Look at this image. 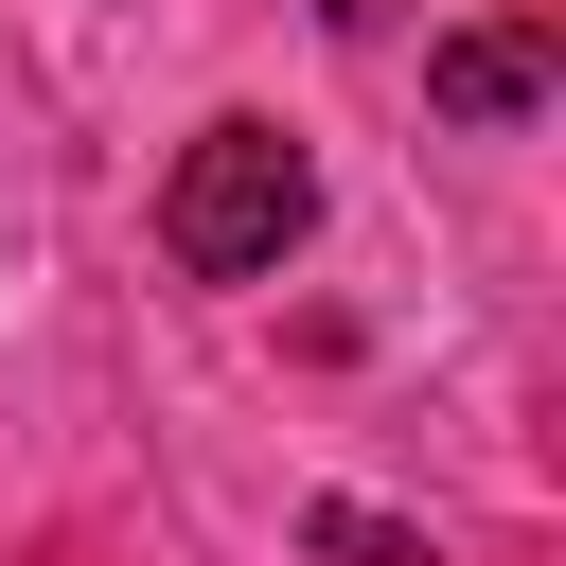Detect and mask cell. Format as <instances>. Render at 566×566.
Returning a JSON list of instances; mask_svg holds the SVG:
<instances>
[{
	"mask_svg": "<svg viewBox=\"0 0 566 566\" xmlns=\"http://www.w3.org/2000/svg\"><path fill=\"white\" fill-rule=\"evenodd\" d=\"M318 230V159L283 142V124H195L177 142V177H159V248H177V283H265L283 248Z\"/></svg>",
	"mask_w": 566,
	"mask_h": 566,
	"instance_id": "obj_1",
	"label": "cell"
},
{
	"mask_svg": "<svg viewBox=\"0 0 566 566\" xmlns=\"http://www.w3.org/2000/svg\"><path fill=\"white\" fill-rule=\"evenodd\" d=\"M318 18H407V0H318Z\"/></svg>",
	"mask_w": 566,
	"mask_h": 566,
	"instance_id": "obj_4",
	"label": "cell"
},
{
	"mask_svg": "<svg viewBox=\"0 0 566 566\" xmlns=\"http://www.w3.org/2000/svg\"><path fill=\"white\" fill-rule=\"evenodd\" d=\"M301 548H318V566H424V531H407V513H371V495H318V513H301Z\"/></svg>",
	"mask_w": 566,
	"mask_h": 566,
	"instance_id": "obj_3",
	"label": "cell"
},
{
	"mask_svg": "<svg viewBox=\"0 0 566 566\" xmlns=\"http://www.w3.org/2000/svg\"><path fill=\"white\" fill-rule=\"evenodd\" d=\"M548 88H566V71H548L531 18H460V35L424 53V106H442V124H531Z\"/></svg>",
	"mask_w": 566,
	"mask_h": 566,
	"instance_id": "obj_2",
	"label": "cell"
}]
</instances>
